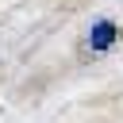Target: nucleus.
<instances>
[{"label": "nucleus", "instance_id": "f257e3e1", "mask_svg": "<svg viewBox=\"0 0 123 123\" xmlns=\"http://www.w3.org/2000/svg\"><path fill=\"white\" fill-rule=\"evenodd\" d=\"M115 35H119L115 23H111V19H100V23L88 31V50H108V46L115 42Z\"/></svg>", "mask_w": 123, "mask_h": 123}]
</instances>
